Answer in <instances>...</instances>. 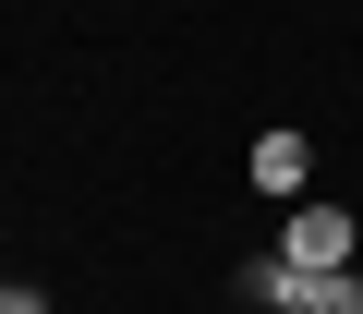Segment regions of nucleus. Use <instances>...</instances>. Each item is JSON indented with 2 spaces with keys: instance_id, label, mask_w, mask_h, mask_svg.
<instances>
[{
  "instance_id": "nucleus-3",
  "label": "nucleus",
  "mask_w": 363,
  "mask_h": 314,
  "mask_svg": "<svg viewBox=\"0 0 363 314\" xmlns=\"http://www.w3.org/2000/svg\"><path fill=\"white\" fill-rule=\"evenodd\" d=\"M291 314H363V266H339V278H291Z\"/></svg>"
},
{
  "instance_id": "nucleus-1",
  "label": "nucleus",
  "mask_w": 363,
  "mask_h": 314,
  "mask_svg": "<svg viewBox=\"0 0 363 314\" xmlns=\"http://www.w3.org/2000/svg\"><path fill=\"white\" fill-rule=\"evenodd\" d=\"M279 254H291V266H315V278H339V266L363 254V242H351V206L303 194V206H291V230H279Z\"/></svg>"
},
{
  "instance_id": "nucleus-4",
  "label": "nucleus",
  "mask_w": 363,
  "mask_h": 314,
  "mask_svg": "<svg viewBox=\"0 0 363 314\" xmlns=\"http://www.w3.org/2000/svg\"><path fill=\"white\" fill-rule=\"evenodd\" d=\"M291 278H303L291 254H242V302L255 314H291Z\"/></svg>"
},
{
  "instance_id": "nucleus-2",
  "label": "nucleus",
  "mask_w": 363,
  "mask_h": 314,
  "mask_svg": "<svg viewBox=\"0 0 363 314\" xmlns=\"http://www.w3.org/2000/svg\"><path fill=\"white\" fill-rule=\"evenodd\" d=\"M242 182H255V194H303V182H315V145H303L291 121H279V133H255V157H242Z\"/></svg>"
},
{
  "instance_id": "nucleus-5",
  "label": "nucleus",
  "mask_w": 363,
  "mask_h": 314,
  "mask_svg": "<svg viewBox=\"0 0 363 314\" xmlns=\"http://www.w3.org/2000/svg\"><path fill=\"white\" fill-rule=\"evenodd\" d=\"M0 314H49V302H37V290H13V278H0Z\"/></svg>"
}]
</instances>
